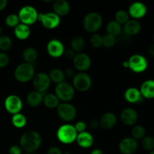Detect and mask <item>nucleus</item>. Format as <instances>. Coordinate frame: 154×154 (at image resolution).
Masks as SVG:
<instances>
[{"label":"nucleus","instance_id":"nucleus-1","mask_svg":"<svg viewBox=\"0 0 154 154\" xmlns=\"http://www.w3.org/2000/svg\"><path fill=\"white\" fill-rule=\"evenodd\" d=\"M42 138L36 131H28L23 134L20 139V148L26 153H32L42 145Z\"/></svg>","mask_w":154,"mask_h":154},{"label":"nucleus","instance_id":"nucleus-2","mask_svg":"<svg viewBox=\"0 0 154 154\" xmlns=\"http://www.w3.org/2000/svg\"><path fill=\"white\" fill-rule=\"evenodd\" d=\"M57 136L59 141L65 144H69L76 141L78 132L75 129V126L71 124H63L58 129Z\"/></svg>","mask_w":154,"mask_h":154},{"label":"nucleus","instance_id":"nucleus-3","mask_svg":"<svg viewBox=\"0 0 154 154\" xmlns=\"http://www.w3.org/2000/svg\"><path fill=\"white\" fill-rule=\"evenodd\" d=\"M14 75L15 79L19 82H28L34 78L35 69L32 65L29 63H21L15 69Z\"/></svg>","mask_w":154,"mask_h":154},{"label":"nucleus","instance_id":"nucleus-4","mask_svg":"<svg viewBox=\"0 0 154 154\" xmlns=\"http://www.w3.org/2000/svg\"><path fill=\"white\" fill-rule=\"evenodd\" d=\"M83 23L86 31L96 33L102 26V17L97 12H90L85 16Z\"/></svg>","mask_w":154,"mask_h":154},{"label":"nucleus","instance_id":"nucleus-5","mask_svg":"<svg viewBox=\"0 0 154 154\" xmlns=\"http://www.w3.org/2000/svg\"><path fill=\"white\" fill-rule=\"evenodd\" d=\"M75 94V89L73 86L67 82L60 83L57 85L55 89V95L57 96L59 100L64 102H69L74 98Z\"/></svg>","mask_w":154,"mask_h":154},{"label":"nucleus","instance_id":"nucleus-6","mask_svg":"<svg viewBox=\"0 0 154 154\" xmlns=\"http://www.w3.org/2000/svg\"><path fill=\"white\" fill-rule=\"evenodd\" d=\"M38 14L37 11L31 5L24 6L20 10L18 13L20 21L23 24H25L26 26L32 25L33 23H35L38 20Z\"/></svg>","mask_w":154,"mask_h":154},{"label":"nucleus","instance_id":"nucleus-7","mask_svg":"<svg viewBox=\"0 0 154 154\" xmlns=\"http://www.w3.org/2000/svg\"><path fill=\"white\" fill-rule=\"evenodd\" d=\"M128 62V68L135 73H141L147 69L148 63L144 56L140 54H134L129 57Z\"/></svg>","mask_w":154,"mask_h":154},{"label":"nucleus","instance_id":"nucleus-8","mask_svg":"<svg viewBox=\"0 0 154 154\" xmlns=\"http://www.w3.org/2000/svg\"><path fill=\"white\" fill-rule=\"evenodd\" d=\"M73 87L79 92H86L92 85L91 78L85 72H78L73 78Z\"/></svg>","mask_w":154,"mask_h":154},{"label":"nucleus","instance_id":"nucleus-9","mask_svg":"<svg viewBox=\"0 0 154 154\" xmlns=\"http://www.w3.org/2000/svg\"><path fill=\"white\" fill-rule=\"evenodd\" d=\"M57 111L59 117L66 122L72 121L77 116L76 108L74 105L68 102L60 103L57 108Z\"/></svg>","mask_w":154,"mask_h":154},{"label":"nucleus","instance_id":"nucleus-10","mask_svg":"<svg viewBox=\"0 0 154 154\" xmlns=\"http://www.w3.org/2000/svg\"><path fill=\"white\" fill-rule=\"evenodd\" d=\"M38 20L40 21L42 26L48 29L57 28L60 23V17L54 12L39 14L38 17Z\"/></svg>","mask_w":154,"mask_h":154},{"label":"nucleus","instance_id":"nucleus-11","mask_svg":"<svg viewBox=\"0 0 154 154\" xmlns=\"http://www.w3.org/2000/svg\"><path fill=\"white\" fill-rule=\"evenodd\" d=\"M5 108L11 114H19L22 109V101L17 95H10L5 100Z\"/></svg>","mask_w":154,"mask_h":154},{"label":"nucleus","instance_id":"nucleus-12","mask_svg":"<svg viewBox=\"0 0 154 154\" xmlns=\"http://www.w3.org/2000/svg\"><path fill=\"white\" fill-rule=\"evenodd\" d=\"M51 80L49 76L45 72H39L35 75L33 78V86L36 91L42 93L46 91L50 87Z\"/></svg>","mask_w":154,"mask_h":154},{"label":"nucleus","instance_id":"nucleus-13","mask_svg":"<svg viewBox=\"0 0 154 154\" xmlns=\"http://www.w3.org/2000/svg\"><path fill=\"white\" fill-rule=\"evenodd\" d=\"M73 65L75 69L81 72L87 71L91 66V59L87 54L84 53H79L75 54L73 59Z\"/></svg>","mask_w":154,"mask_h":154},{"label":"nucleus","instance_id":"nucleus-14","mask_svg":"<svg viewBox=\"0 0 154 154\" xmlns=\"http://www.w3.org/2000/svg\"><path fill=\"white\" fill-rule=\"evenodd\" d=\"M48 54L54 58H58L63 55L65 48L63 44L58 39H52L47 45Z\"/></svg>","mask_w":154,"mask_h":154},{"label":"nucleus","instance_id":"nucleus-15","mask_svg":"<svg viewBox=\"0 0 154 154\" xmlns=\"http://www.w3.org/2000/svg\"><path fill=\"white\" fill-rule=\"evenodd\" d=\"M138 142L131 137L123 138L119 144V150L123 154H132L138 149Z\"/></svg>","mask_w":154,"mask_h":154},{"label":"nucleus","instance_id":"nucleus-16","mask_svg":"<svg viewBox=\"0 0 154 154\" xmlns=\"http://www.w3.org/2000/svg\"><path fill=\"white\" fill-rule=\"evenodd\" d=\"M129 17L133 18V20L141 19L147 13V7L145 5L140 2H134L129 6Z\"/></svg>","mask_w":154,"mask_h":154},{"label":"nucleus","instance_id":"nucleus-17","mask_svg":"<svg viewBox=\"0 0 154 154\" xmlns=\"http://www.w3.org/2000/svg\"><path fill=\"white\" fill-rule=\"evenodd\" d=\"M138 113L133 108H127L123 110L120 114V120L126 126H133L138 120Z\"/></svg>","mask_w":154,"mask_h":154},{"label":"nucleus","instance_id":"nucleus-18","mask_svg":"<svg viewBox=\"0 0 154 154\" xmlns=\"http://www.w3.org/2000/svg\"><path fill=\"white\" fill-rule=\"evenodd\" d=\"M124 98L128 102L132 104L141 103L144 98L141 96L140 90L135 87H129L125 91Z\"/></svg>","mask_w":154,"mask_h":154},{"label":"nucleus","instance_id":"nucleus-19","mask_svg":"<svg viewBox=\"0 0 154 154\" xmlns=\"http://www.w3.org/2000/svg\"><path fill=\"white\" fill-rule=\"evenodd\" d=\"M117 123V117L114 113L107 112L101 117L99 126L104 129H110Z\"/></svg>","mask_w":154,"mask_h":154},{"label":"nucleus","instance_id":"nucleus-20","mask_svg":"<svg viewBox=\"0 0 154 154\" xmlns=\"http://www.w3.org/2000/svg\"><path fill=\"white\" fill-rule=\"evenodd\" d=\"M139 90L142 97L144 99H154V80H147L144 81L141 84Z\"/></svg>","mask_w":154,"mask_h":154},{"label":"nucleus","instance_id":"nucleus-21","mask_svg":"<svg viewBox=\"0 0 154 154\" xmlns=\"http://www.w3.org/2000/svg\"><path fill=\"white\" fill-rule=\"evenodd\" d=\"M53 9L56 14L60 16H66L70 11V5L66 0H57L54 2Z\"/></svg>","mask_w":154,"mask_h":154},{"label":"nucleus","instance_id":"nucleus-22","mask_svg":"<svg viewBox=\"0 0 154 154\" xmlns=\"http://www.w3.org/2000/svg\"><path fill=\"white\" fill-rule=\"evenodd\" d=\"M76 141L78 145L82 148H89L93 145L94 139L91 134L85 131L78 134Z\"/></svg>","mask_w":154,"mask_h":154},{"label":"nucleus","instance_id":"nucleus-23","mask_svg":"<svg viewBox=\"0 0 154 154\" xmlns=\"http://www.w3.org/2000/svg\"><path fill=\"white\" fill-rule=\"evenodd\" d=\"M141 29V25L137 20H129L124 24L123 31L128 35H135Z\"/></svg>","mask_w":154,"mask_h":154},{"label":"nucleus","instance_id":"nucleus-24","mask_svg":"<svg viewBox=\"0 0 154 154\" xmlns=\"http://www.w3.org/2000/svg\"><path fill=\"white\" fill-rule=\"evenodd\" d=\"M43 95L42 93L36 91H32L27 95L26 96V102L29 106L31 107H37L40 105L42 102H43Z\"/></svg>","mask_w":154,"mask_h":154},{"label":"nucleus","instance_id":"nucleus-25","mask_svg":"<svg viewBox=\"0 0 154 154\" xmlns=\"http://www.w3.org/2000/svg\"><path fill=\"white\" fill-rule=\"evenodd\" d=\"M14 32V35L18 39H20V40H26L30 35V29L29 26L20 23L19 25L15 27Z\"/></svg>","mask_w":154,"mask_h":154},{"label":"nucleus","instance_id":"nucleus-26","mask_svg":"<svg viewBox=\"0 0 154 154\" xmlns=\"http://www.w3.org/2000/svg\"><path fill=\"white\" fill-rule=\"evenodd\" d=\"M37 57V51L34 48H32V47L26 48L23 51V58L25 63H29V64L32 65V63H35Z\"/></svg>","mask_w":154,"mask_h":154},{"label":"nucleus","instance_id":"nucleus-27","mask_svg":"<svg viewBox=\"0 0 154 154\" xmlns=\"http://www.w3.org/2000/svg\"><path fill=\"white\" fill-rule=\"evenodd\" d=\"M43 103L48 108H57L60 105V100L55 94L48 93L43 98Z\"/></svg>","mask_w":154,"mask_h":154},{"label":"nucleus","instance_id":"nucleus-28","mask_svg":"<svg viewBox=\"0 0 154 154\" xmlns=\"http://www.w3.org/2000/svg\"><path fill=\"white\" fill-rule=\"evenodd\" d=\"M107 34L112 35L114 37H117L121 33L122 26L116 20H111L108 23L106 27Z\"/></svg>","mask_w":154,"mask_h":154},{"label":"nucleus","instance_id":"nucleus-29","mask_svg":"<svg viewBox=\"0 0 154 154\" xmlns=\"http://www.w3.org/2000/svg\"><path fill=\"white\" fill-rule=\"evenodd\" d=\"M71 47H72L71 49L74 52L79 54L84 50V47H85V42L81 36H76L72 38V42H71Z\"/></svg>","mask_w":154,"mask_h":154},{"label":"nucleus","instance_id":"nucleus-30","mask_svg":"<svg viewBox=\"0 0 154 154\" xmlns=\"http://www.w3.org/2000/svg\"><path fill=\"white\" fill-rule=\"evenodd\" d=\"M49 78L51 81L55 83V84H60L64 81L65 75L64 72L59 69H54L50 72L49 74Z\"/></svg>","mask_w":154,"mask_h":154},{"label":"nucleus","instance_id":"nucleus-31","mask_svg":"<svg viewBox=\"0 0 154 154\" xmlns=\"http://www.w3.org/2000/svg\"><path fill=\"white\" fill-rule=\"evenodd\" d=\"M11 122L14 127L17 128V129H22L26 124V118L23 114L19 113V114L12 116Z\"/></svg>","mask_w":154,"mask_h":154},{"label":"nucleus","instance_id":"nucleus-32","mask_svg":"<svg viewBox=\"0 0 154 154\" xmlns=\"http://www.w3.org/2000/svg\"><path fill=\"white\" fill-rule=\"evenodd\" d=\"M145 133L146 130L144 126H141V125H137V126H134L132 130V138H133L136 141L142 139L145 136Z\"/></svg>","mask_w":154,"mask_h":154},{"label":"nucleus","instance_id":"nucleus-33","mask_svg":"<svg viewBox=\"0 0 154 154\" xmlns=\"http://www.w3.org/2000/svg\"><path fill=\"white\" fill-rule=\"evenodd\" d=\"M115 20L121 25L125 24L129 20V15L128 11L125 10H119L115 14Z\"/></svg>","mask_w":154,"mask_h":154},{"label":"nucleus","instance_id":"nucleus-34","mask_svg":"<svg viewBox=\"0 0 154 154\" xmlns=\"http://www.w3.org/2000/svg\"><path fill=\"white\" fill-rule=\"evenodd\" d=\"M12 46V41L8 35L0 36V51H7L11 49Z\"/></svg>","mask_w":154,"mask_h":154},{"label":"nucleus","instance_id":"nucleus-35","mask_svg":"<svg viewBox=\"0 0 154 154\" xmlns=\"http://www.w3.org/2000/svg\"><path fill=\"white\" fill-rule=\"evenodd\" d=\"M141 146L146 151H152L154 149V138L152 136H144L141 141Z\"/></svg>","mask_w":154,"mask_h":154},{"label":"nucleus","instance_id":"nucleus-36","mask_svg":"<svg viewBox=\"0 0 154 154\" xmlns=\"http://www.w3.org/2000/svg\"><path fill=\"white\" fill-rule=\"evenodd\" d=\"M90 43L93 48H100L102 46V36L97 33H93L90 36Z\"/></svg>","mask_w":154,"mask_h":154},{"label":"nucleus","instance_id":"nucleus-37","mask_svg":"<svg viewBox=\"0 0 154 154\" xmlns=\"http://www.w3.org/2000/svg\"><path fill=\"white\" fill-rule=\"evenodd\" d=\"M5 23L9 27H15L20 24V19L18 17V15L15 14H11L8 15L5 18Z\"/></svg>","mask_w":154,"mask_h":154},{"label":"nucleus","instance_id":"nucleus-38","mask_svg":"<svg viewBox=\"0 0 154 154\" xmlns=\"http://www.w3.org/2000/svg\"><path fill=\"white\" fill-rule=\"evenodd\" d=\"M116 43V38L108 34L102 36V46L106 48H111Z\"/></svg>","mask_w":154,"mask_h":154},{"label":"nucleus","instance_id":"nucleus-39","mask_svg":"<svg viewBox=\"0 0 154 154\" xmlns=\"http://www.w3.org/2000/svg\"><path fill=\"white\" fill-rule=\"evenodd\" d=\"M9 63V57L7 54L3 52H0V69L5 68Z\"/></svg>","mask_w":154,"mask_h":154},{"label":"nucleus","instance_id":"nucleus-40","mask_svg":"<svg viewBox=\"0 0 154 154\" xmlns=\"http://www.w3.org/2000/svg\"><path fill=\"white\" fill-rule=\"evenodd\" d=\"M75 129L76 132L78 133H81L83 132H85L87 129V124L84 121H78L77 122L76 124L75 125Z\"/></svg>","mask_w":154,"mask_h":154},{"label":"nucleus","instance_id":"nucleus-41","mask_svg":"<svg viewBox=\"0 0 154 154\" xmlns=\"http://www.w3.org/2000/svg\"><path fill=\"white\" fill-rule=\"evenodd\" d=\"M9 154H22V149L17 145H12L9 148Z\"/></svg>","mask_w":154,"mask_h":154},{"label":"nucleus","instance_id":"nucleus-42","mask_svg":"<svg viewBox=\"0 0 154 154\" xmlns=\"http://www.w3.org/2000/svg\"><path fill=\"white\" fill-rule=\"evenodd\" d=\"M47 154H63V153L59 147H51L48 149Z\"/></svg>","mask_w":154,"mask_h":154},{"label":"nucleus","instance_id":"nucleus-43","mask_svg":"<svg viewBox=\"0 0 154 154\" xmlns=\"http://www.w3.org/2000/svg\"><path fill=\"white\" fill-rule=\"evenodd\" d=\"M64 54L65 57H66L67 59H72V60H73L74 57H75V53L74 52L72 49L66 50V51H65L64 54Z\"/></svg>","mask_w":154,"mask_h":154},{"label":"nucleus","instance_id":"nucleus-44","mask_svg":"<svg viewBox=\"0 0 154 154\" xmlns=\"http://www.w3.org/2000/svg\"><path fill=\"white\" fill-rule=\"evenodd\" d=\"M64 75H65V76H66L67 78H74V76H75L74 71L71 69H66L64 72Z\"/></svg>","mask_w":154,"mask_h":154},{"label":"nucleus","instance_id":"nucleus-45","mask_svg":"<svg viewBox=\"0 0 154 154\" xmlns=\"http://www.w3.org/2000/svg\"><path fill=\"white\" fill-rule=\"evenodd\" d=\"M90 125L91 126V128H93V129H96V128H98L99 126V122L96 120H93L90 121Z\"/></svg>","mask_w":154,"mask_h":154},{"label":"nucleus","instance_id":"nucleus-46","mask_svg":"<svg viewBox=\"0 0 154 154\" xmlns=\"http://www.w3.org/2000/svg\"><path fill=\"white\" fill-rule=\"evenodd\" d=\"M7 5V1L6 0H0V11L5 9Z\"/></svg>","mask_w":154,"mask_h":154},{"label":"nucleus","instance_id":"nucleus-47","mask_svg":"<svg viewBox=\"0 0 154 154\" xmlns=\"http://www.w3.org/2000/svg\"><path fill=\"white\" fill-rule=\"evenodd\" d=\"M148 53L151 57H154V44L151 45L148 48Z\"/></svg>","mask_w":154,"mask_h":154},{"label":"nucleus","instance_id":"nucleus-48","mask_svg":"<svg viewBox=\"0 0 154 154\" xmlns=\"http://www.w3.org/2000/svg\"><path fill=\"white\" fill-rule=\"evenodd\" d=\"M90 154H103V152L100 149H94Z\"/></svg>","mask_w":154,"mask_h":154},{"label":"nucleus","instance_id":"nucleus-49","mask_svg":"<svg viewBox=\"0 0 154 154\" xmlns=\"http://www.w3.org/2000/svg\"><path fill=\"white\" fill-rule=\"evenodd\" d=\"M2 26H0V36L2 35Z\"/></svg>","mask_w":154,"mask_h":154},{"label":"nucleus","instance_id":"nucleus-50","mask_svg":"<svg viewBox=\"0 0 154 154\" xmlns=\"http://www.w3.org/2000/svg\"><path fill=\"white\" fill-rule=\"evenodd\" d=\"M150 154H154V149L153 150H152V151H150Z\"/></svg>","mask_w":154,"mask_h":154},{"label":"nucleus","instance_id":"nucleus-51","mask_svg":"<svg viewBox=\"0 0 154 154\" xmlns=\"http://www.w3.org/2000/svg\"><path fill=\"white\" fill-rule=\"evenodd\" d=\"M23 154H32V153H23Z\"/></svg>","mask_w":154,"mask_h":154},{"label":"nucleus","instance_id":"nucleus-52","mask_svg":"<svg viewBox=\"0 0 154 154\" xmlns=\"http://www.w3.org/2000/svg\"><path fill=\"white\" fill-rule=\"evenodd\" d=\"M153 41H154V33H153Z\"/></svg>","mask_w":154,"mask_h":154}]
</instances>
